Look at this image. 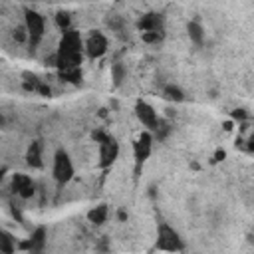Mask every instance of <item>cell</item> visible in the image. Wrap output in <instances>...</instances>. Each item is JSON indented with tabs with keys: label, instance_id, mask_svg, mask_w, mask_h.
Returning <instances> with one entry per match:
<instances>
[{
	"label": "cell",
	"instance_id": "obj_9",
	"mask_svg": "<svg viewBox=\"0 0 254 254\" xmlns=\"http://www.w3.org/2000/svg\"><path fill=\"white\" fill-rule=\"evenodd\" d=\"M12 189H14V192H16L18 196L30 198V196L34 194V181H32L28 175H24V173H16V175L12 177Z\"/></svg>",
	"mask_w": 254,
	"mask_h": 254
},
{
	"label": "cell",
	"instance_id": "obj_10",
	"mask_svg": "<svg viewBox=\"0 0 254 254\" xmlns=\"http://www.w3.org/2000/svg\"><path fill=\"white\" fill-rule=\"evenodd\" d=\"M44 246H46V228H44V226H38V228L30 234L28 242H24L20 248H26V250H32V252H42Z\"/></svg>",
	"mask_w": 254,
	"mask_h": 254
},
{
	"label": "cell",
	"instance_id": "obj_23",
	"mask_svg": "<svg viewBox=\"0 0 254 254\" xmlns=\"http://www.w3.org/2000/svg\"><path fill=\"white\" fill-rule=\"evenodd\" d=\"M232 117H234V119H246V117H248V113H246L244 109H234Z\"/></svg>",
	"mask_w": 254,
	"mask_h": 254
},
{
	"label": "cell",
	"instance_id": "obj_3",
	"mask_svg": "<svg viewBox=\"0 0 254 254\" xmlns=\"http://www.w3.org/2000/svg\"><path fill=\"white\" fill-rule=\"evenodd\" d=\"M52 173H54V179H56L60 185L71 181V177H73V163H71L67 151H64V149H58V151H56Z\"/></svg>",
	"mask_w": 254,
	"mask_h": 254
},
{
	"label": "cell",
	"instance_id": "obj_14",
	"mask_svg": "<svg viewBox=\"0 0 254 254\" xmlns=\"http://www.w3.org/2000/svg\"><path fill=\"white\" fill-rule=\"evenodd\" d=\"M187 32H189V38H190V42L194 46H202V42H204V30H202V26L198 22H189Z\"/></svg>",
	"mask_w": 254,
	"mask_h": 254
},
{
	"label": "cell",
	"instance_id": "obj_25",
	"mask_svg": "<svg viewBox=\"0 0 254 254\" xmlns=\"http://www.w3.org/2000/svg\"><path fill=\"white\" fill-rule=\"evenodd\" d=\"M117 216H119V220H125V218H127V212H125V210H119Z\"/></svg>",
	"mask_w": 254,
	"mask_h": 254
},
{
	"label": "cell",
	"instance_id": "obj_5",
	"mask_svg": "<svg viewBox=\"0 0 254 254\" xmlns=\"http://www.w3.org/2000/svg\"><path fill=\"white\" fill-rule=\"evenodd\" d=\"M157 248L175 252V250H183L185 244H183V240H181V236L175 228H171L167 222H161L159 224V234H157Z\"/></svg>",
	"mask_w": 254,
	"mask_h": 254
},
{
	"label": "cell",
	"instance_id": "obj_1",
	"mask_svg": "<svg viewBox=\"0 0 254 254\" xmlns=\"http://www.w3.org/2000/svg\"><path fill=\"white\" fill-rule=\"evenodd\" d=\"M81 52H83V40L79 32L67 28L64 30V36L60 40V48L56 52V65L58 69H73L81 65Z\"/></svg>",
	"mask_w": 254,
	"mask_h": 254
},
{
	"label": "cell",
	"instance_id": "obj_16",
	"mask_svg": "<svg viewBox=\"0 0 254 254\" xmlns=\"http://www.w3.org/2000/svg\"><path fill=\"white\" fill-rule=\"evenodd\" d=\"M163 95H165V99H169V101H175V103H181V101L185 99V93H183V89H181V87H177V85H165V89H163Z\"/></svg>",
	"mask_w": 254,
	"mask_h": 254
},
{
	"label": "cell",
	"instance_id": "obj_22",
	"mask_svg": "<svg viewBox=\"0 0 254 254\" xmlns=\"http://www.w3.org/2000/svg\"><path fill=\"white\" fill-rule=\"evenodd\" d=\"M14 40H18V42H26V40H28V32H26V28H18V30H14Z\"/></svg>",
	"mask_w": 254,
	"mask_h": 254
},
{
	"label": "cell",
	"instance_id": "obj_2",
	"mask_svg": "<svg viewBox=\"0 0 254 254\" xmlns=\"http://www.w3.org/2000/svg\"><path fill=\"white\" fill-rule=\"evenodd\" d=\"M24 28L28 32V42L32 48H36L42 38H44V32H46V24H44V18L36 12V10H26V20H24Z\"/></svg>",
	"mask_w": 254,
	"mask_h": 254
},
{
	"label": "cell",
	"instance_id": "obj_13",
	"mask_svg": "<svg viewBox=\"0 0 254 254\" xmlns=\"http://www.w3.org/2000/svg\"><path fill=\"white\" fill-rule=\"evenodd\" d=\"M24 77H26V81H24V87H26V89H30V91H38V93H42V95H46V97L52 93L50 85H48V83H44L40 77L30 75V73H26Z\"/></svg>",
	"mask_w": 254,
	"mask_h": 254
},
{
	"label": "cell",
	"instance_id": "obj_19",
	"mask_svg": "<svg viewBox=\"0 0 254 254\" xmlns=\"http://www.w3.org/2000/svg\"><path fill=\"white\" fill-rule=\"evenodd\" d=\"M111 73H113V83H115V85H121V81H123V77H125V67H123L121 64H113Z\"/></svg>",
	"mask_w": 254,
	"mask_h": 254
},
{
	"label": "cell",
	"instance_id": "obj_11",
	"mask_svg": "<svg viewBox=\"0 0 254 254\" xmlns=\"http://www.w3.org/2000/svg\"><path fill=\"white\" fill-rule=\"evenodd\" d=\"M137 26L141 32H163V18L155 12H149V14L141 16Z\"/></svg>",
	"mask_w": 254,
	"mask_h": 254
},
{
	"label": "cell",
	"instance_id": "obj_18",
	"mask_svg": "<svg viewBox=\"0 0 254 254\" xmlns=\"http://www.w3.org/2000/svg\"><path fill=\"white\" fill-rule=\"evenodd\" d=\"M60 77L64 81H69V83H79L81 81V69L79 67H73V69H58Z\"/></svg>",
	"mask_w": 254,
	"mask_h": 254
},
{
	"label": "cell",
	"instance_id": "obj_8",
	"mask_svg": "<svg viewBox=\"0 0 254 254\" xmlns=\"http://www.w3.org/2000/svg\"><path fill=\"white\" fill-rule=\"evenodd\" d=\"M135 115H137V119L143 123V127H147L149 131H155V127H157V123H159V117H157V111L153 109V105H149L147 101L139 99V101L135 103Z\"/></svg>",
	"mask_w": 254,
	"mask_h": 254
},
{
	"label": "cell",
	"instance_id": "obj_24",
	"mask_svg": "<svg viewBox=\"0 0 254 254\" xmlns=\"http://www.w3.org/2000/svg\"><path fill=\"white\" fill-rule=\"evenodd\" d=\"M214 157H216L214 161H222V159H224V151H220V149H218V151L214 153Z\"/></svg>",
	"mask_w": 254,
	"mask_h": 254
},
{
	"label": "cell",
	"instance_id": "obj_7",
	"mask_svg": "<svg viewBox=\"0 0 254 254\" xmlns=\"http://www.w3.org/2000/svg\"><path fill=\"white\" fill-rule=\"evenodd\" d=\"M151 149H153V135H151L149 131H143V133L139 135V139L135 141V147H133V151H135V163H137L135 173H139L141 165L149 159Z\"/></svg>",
	"mask_w": 254,
	"mask_h": 254
},
{
	"label": "cell",
	"instance_id": "obj_20",
	"mask_svg": "<svg viewBox=\"0 0 254 254\" xmlns=\"http://www.w3.org/2000/svg\"><path fill=\"white\" fill-rule=\"evenodd\" d=\"M141 36L147 44H159L163 40V32H141Z\"/></svg>",
	"mask_w": 254,
	"mask_h": 254
},
{
	"label": "cell",
	"instance_id": "obj_12",
	"mask_svg": "<svg viewBox=\"0 0 254 254\" xmlns=\"http://www.w3.org/2000/svg\"><path fill=\"white\" fill-rule=\"evenodd\" d=\"M26 161H28L30 167H34V169H42V165H44V161H42V141H34V143L28 147Z\"/></svg>",
	"mask_w": 254,
	"mask_h": 254
},
{
	"label": "cell",
	"instance_id": "obj_15",
	"mask_svg": "<svg viewBox=\"0 0 254 254\" xmlns=\"http://www.w3.org/2000/svg\"><path fill=\"white\" fill-rule=\"evenodd\" d=\"M87 218H89V222H93V224H103L105 218H107V204H99V206L91 208V210L87 212Z\"/></svg>",
	"mask_w": 254,
	"mask_h": 254
},
{
	"label": "cell",
	"instance_id": "obj_21",
	"mask_svg": "<svg viewBox=\"0 0 254 254\" xmlns=\"http://www.w3.org/2000/svg\"><path fill=\"white\" fill-rule=\"evenodd\" d=\"M56 22H58V26H60L62 30H67L69 24H71V18H69L67 12H58V14H56Z\"/></svg>",
	"mask_w": 254,
	"mask_h": 254
},
{
	"label": "cell",
	"instance_id": "obj_6",
	"mask_svg": "<svg viewBox=\"0 0 254 254\" xmlns=\"http://www.w3.org/2000/svg\"><path fill=\"white\" fill-rule=\"evenodd\" d=\"M83 50H85V54H87L91 60L101 58V56L107 52V38H105L101 32L93 30V32L87 36V40H85V44H83Z\"/></svg>",
	"mask_w": 254,
	"mask_h": 254
},
{
	"label": "cell",
	"instance_id": "obj_17",
	"mask_svg": "<svg viewBox=\"0 0 254 254\" xmlns=\"http://www.w3.org/2000/svg\"><path fill=\"white\" fill-rule=\"evenodd\" d=\"M16 250V244H14V238L4 230L0 228V252H6V254H12Z\"/></svg>",
	"mask_w": 254,
	"mask_h": 254
},
{
	"label": "cell",
	"instance_id": "obj_4",
	"mask_svg": "<svg viewBox=\"0 0 254 254\" xmlns=\"http://www.w3.org/2000/svg\"><path fill=\"white\" fill-rule=\"evenodd\" d=\"M93 137L99 141V165L101 167H109L115 163L117 155H119V143L109 137V135H103V133H93Z\"/></svg>",
	"mask_w": 254,
	"mask_h": 254
}]
</instances>
